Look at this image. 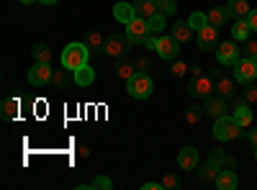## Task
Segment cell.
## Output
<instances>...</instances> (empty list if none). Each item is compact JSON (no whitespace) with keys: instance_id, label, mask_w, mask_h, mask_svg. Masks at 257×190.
<instances>
[{"instance_id":"obj_1","label":"cell","mask_w":257,"mask_h":190,"mask_svg":"<svg viewBox=\"0 0 257 190\" xmlns=\"http://www.w3.org/2000/svg\"><path fill=\"white\" fill-rule=\"evenodd\" d=\"M88 54H90V49L85 47V44H67L64 47V52H62V67H67V70H80V67H85L88 65Z\"/></svg>"},{"instance_id":"obj_2","label":"cell","mask_w":257,"mask_h":190,"mask_svg":"<svg viewBox=\"0 0 257 190\" xmlns=\"http://www.w3.org/2000/svg\"><path fill=\"white\" fill-rule=\"evenodd\" d=\"M239 134H242V126L234 121V116H219L213 121V136L219 141H234L239 139Z\"/></svg>"},{"instance_id":"obj_3","label":"cell","mask_w":257,"mask_h":190,"mask_svg":"<svg viewBox=\"0 0 257 190\" xmlns=\"http://www.w3.org/2000/svg\"><path fill=\"white\" fill-rule=\"evenodd\" d=\"M126 90H128V95H132V98L144 100V98L152 95L155 82H152V77H149L147 72H137L132 80H126Z\"/></svg>"},{"instance_id":"obj_4","label":"cell","mask_w":257,"mask_h":190,"mask_svg":"<svg viewBox=\"0 0 257 190\" xmlns=\"http://www.w3.org/2000/svg\"><path fill=\"white\" fill-rule=\"evenodd\" d=\"M126 36H128L132 44H144L147 36H149V21L142 18V16H137L132 24H126Z\"/></svg>"},{"instance_id":"obj_5","label":"cell","mask_w":257,"mask_h":190,"mask_svg":"<svg viewBox=\"0 0 257 190\" xmlns=\"http://www.w3.org/2000/svg\"><path fill=\"white\" fill-rule=\"evenodd\" d=\"M193 98H211V93L216 90V80H211L208 75L201 77H190V85H188Z\"/></svg>"},{"instance_id":"obj_6","label":"cell","mask_w":257,"mask_h":190,"mask_svg":"<svg viewBox=\"0 0 257 190\" xmlns=\"http://www.w3.org/2000/svg\"><path fill=\"white\" fill-rule=\"evenodd\" d=\"M254 77H257V65L252 59L239 57L237 62H234V80H237V82L247 85V82H254Z\"/></svg>"},{"instance_id":"obj_7","label":"cell","mask_w":257,"mask_h":190,"mask_svg":"<svg viewBox=\"0 0 257 190\" xmlns=\"http://www.w3.org/2000/svg\"><path fill=\"white\" fill-rule=\"evenodd\" d=\"M128 36L123 34V36H118V34H111V36H105V47H103V54H108V57H123L126 52H128Z\"/></svg>"},{"instance_id":"obj_8","label":"cell","mask_w":257,"mask_h":190,"mask_svg":"<svg viewBox=\"0 0 257 190\" xmlns=\"http://www.w3.org/2000/svg\"><path fill=\"white\" fill-rule=\"evenodd\" d=\"M216 47H219V31H216V26H203V29H198V49L201 52H216Z\"/></svg>"},{"instance_id":"obj_9","label":"cell","mask_w":257,"mask_h":190,"mask_svg":"<svg viewBox=\"0 0 257 190\" xmlns=\"http://www.w3.org/2000/svg\"><path fill=\"white\" fill-rule=\"evenodd\" d=\"M162 59H178L180 57V41H175L173 36H157V49H155Z\"/></svg>"},{"instance_id":"obj_10","label":"cell","mask_w":257,"mask_h":190,"mask_svg":"<svg viewBox=\"0 0 257 190\" xmlns=\"http://www.w3.org/2000/svg\"><path fill=\"white\" fill-rule=\"evenodd\" d=\"M52 77H54V70L49 65H44V62H36V65L31 67V72H29V82H31V85H36V88L52 82Z\"/></svg>"},{"instance_id":"obj_11","label":"cell","mask_w":257,"mask_h":190,"mask_svg":"<svg viewBox=\"0 0 257 190\" xmlns=\"http://www.w3.org/2000/svg\"><path fill=\"white\" fill-rule=\"evenodd\" d=\"M216 59H219V65L234 67V62L239 59V47L234 44V41H221V44L216 47Z\"/></svg>"},{"instance_id":"obj_12","label":"cell","mask_w":257,"mask_h":190,"mask_svg":"<svg viewBox=\"0 0 257 190\" xmlns=\"http://www.w3.org/2000/svg\"><path fill=\"white\" fill-rule=\"evenodd\" d=\"M234 121H237L242 129H247V126L252 123V111H249V103L244 98L234 100Z\"/></svg>"},{"instance_id":"obj_13","label":"cell","mask_w":257,"mask_h":190,"mask_svg":"<svg viewBox=\"0 0 257 190\" xmlns=\"http://www.w3.org/2000/svg\"><path fill=\"white\" fill-rule=\"evenodd\" d=\"M178 164L183 170H196L198 167V149L196 146H183L180 154H178Z\"/></svg>"},{"instance_id":"obj_14","label":"cell","mask_w":257,"mask_h":190,"mask_svg":"<svg viewBox=\"0 0 257 190\" xmlns=\"http://www.w3.org/2000/svg\"><path fill=\"white\" fill-rule=\"evenodd\" d=\"M52 82H54V88L57 90H67L70 85H75V72L72 70H54V77H52Z\"/></svg>"},{"instance_id":"obj_15","label":"cell","mask_w":257,"mask_h":190,"mask_svg":"<svg viewBox=\"0 0 257 190\" xmlns=\"http://www.w3.org/2000/svg\"><path fill=\"white\" fill-rule=\"evenodd\" d=\"M134 11H137V16L149 21L155 13H160V3L157 0H134Z\"/></svg>"},{"instance_id":"obj_16","label":"cell","mask_w":257,"mask_h":190,"mask_svg":"<svg viewBox=\"0 0 257 190\" xmlns=\"http://www.w3.org/2000/svg\"><path fill=\"white\" fill-rule=\"evenodd\" d=\"M219 172H221L219 164L206 162V164L201 167V172H198V182H201V185H213V182H216V177H219Z\"/></svg>"},{"instance_id":"obj_17","label":"cell","mask_w":257,"mask_h":190,"mask_svg":"<svg viewBox=\"0 0 257 190\" xmlns=\"http://www.w3.org/2000/svg\"><path fill=\"white\" fill-rule=\"evenodd\" d=\"M113 18L118 21V24H132V21L137 18V11L128 3H116L113 6Z\"/></svg>"},{"instance_id":"obj_18","label":"cell","mask_w":257,"mask_h":190,"mask_svg":"<svg viewBox=\"0 0 257 190\" xmlns=\"http://www.w3.org/2000/svg\"><path fill=\"white\" fill-rule=\"evenodd\" d=\"M193 31H196V29H193L188 21H178V24L173 26V34H170V36H173L175 41H180V44H185V41L193 39Z\"/></svg>"},{"instance_id":"obj_19","label":"cell","mask_w":257,"mask_h":190,"mask_svg":"<svg viewBox=\"0 0 257 190\" xmlns=\"http://www.w3.org/2000/svg\"><path fill=\"white\" fill-rule=\"evenodd\" d=\"M206 16H208V24H211V26H216V29H221V26L226 24V18H231L226 6H216V8H211Z\"/></svg>"},{"instance_id":"obj_20","label":"cell","mask_w":257,"mask_h":190,"mask_svg":"<svg viewBox=\"0 0 257 190\" xmlns=\"http://www.w3.org/2000/svg\"><path fill=\"white\" fill-rule=\"evenodd\" d=\"M203 108H206V113L208 116H213V118H219V116H224V111H226V103H224V98L221 95H216V98H206V105H203Z\"/></svg>"},{"instance_id":"obj_21","label":"cell","mask_w":257,"mask_h":190,"mask_svg":"<svg viewBox=\"0 0 257 190\" xmlns=\"http://www.w3.org/2000/svg\"><path fill=\"white\" fill-rule=\"evenodd\" d=\"M229 16L234 18V21H239V18H247L249 16V3H247V0H229Z\"/></svg>"},{"instance_id":"obj_22","label":"cell","mask_w":257,"mask_h":190,"mask_svg":"<svg viewBox=\"0 0 257 190\" xmlns=\"http://www.w3.org/2000/svg\"><path fill=\"white\" fill-rule=\"evenodd\" d=\"M213 185H216L219 190H234V187L239 185V180H237V175H234L231 170H221V172H219V177H216V182H213Z\"/></svg>"},{"instance_id":"obj_23","label":"cell","mask_w":257,"mask_h":190,"mask_svg":"<svg viewBox=\"0 0 257 190\" xmlns=\"http://www.w3.org/2000/svg\"><path fill=\"white\" fill-rule=\"evenodd\" d=\"M82 44L85 47H88L90 52H103V47H105V39L100 36V31H88V34H85V41H82Z\"/></svg>"},{"instance_id":"obj_24","label":"cell","mask_w":257,"mask_h":190,"mask_svg":"<svg viewBox=\"0 0 257 190\" xmlns=\"http://www.w3.org/2000/svg\"><path fill=\"white\" fill-rule=\"evenodd\" d=\"M249 21L247 18H239V21H234V29H231V36L234 41H247L249 39Z\"/></svg>"},{"instance_id":"obj_25","label":"cell","mask_w":257,"mask_h":190,"mask_svg":"<svg viewBox=\"0 0 257 190\" xmlns=\"http://www.w3.org/2000/svg\"><path fill=\"white\" fill-rule=\"evenodd\" d=\"M0 108H3V118L6 121H13L18 116V111H21V103H18V98H6Z\"/></svg>"},{"instance_id":"obj_26","label":"cell","mask_w":257,"mask_h":190,"mask_svg":"<svg viewBox=\"0 0 257 190\" xmlns=\"http://www.w3.org/2000/svg\"><path fill=\"white\" fill-rule=\"evenodd\" d=\"M93 80H95V72H93L88 65L80 67V70H75V82H77V85L88 88V85H93Z\"/></svg>"},{"instance_id":"obj_27","label":"cell","mask_w":257,"mask_h":190,"mask_svg":"<svg viewBox=\"0 0 257 190\" xmlns=\"http://www.w3.org/2000/svg\"><path fill=\"white\" fill-rule=\"evenodd\" d=\"M116 75H118L121 80H132V77L137 75L134 62H128V59H121V62H116Z\"/></svg>"},{"instance_id":"obj_28","label":"cell","mask_w":257,"mask_h":190,"mask_svg":"<svg viewBox=\"0 0 257 190\" xmlns=\"http://www.w3.org/2000/svg\"><path fill=\"white\" fill-rule=\"evenodd\" d=\"M31 54H34V59H36V62H44V65H49V62H52V49L44 44V41H39V44H34Z\"/></svg>"},{"instance_id":"obj_29","label":"cell","mask_w":257,"mask_h":190,"mask_svg":"<svg viewBox=\"0 0 257 190\" xmlns=\"http://www.w3.org/2000/svg\"><path fill=\"white\" fill-rule=\"evenodd\" d=\"M203 113H206V108H201V105H188V108H185V121L190 126H198L201 118H203Z\"/></svg>"},{"instance_id":"obj_30","label":"cell","mask_w":257,"mask_h":190,"mask_svg":"<svg viewBox=\"0 0 257 190\" xmlns=\"http://www.w3.org/2000/svg\"><path fill=\"white\" fill-rule=\"evenodd\" d=\"M239 57H244V59H252L254 65H257V41H252V39L242 41V47H239Z\"/></svg>"},{"instance_id":"obj_31","label":"cell","mask_w":257,"mask_h":190,"mask_svg":"<svg viewBox=\"0 0 257 190\" xmlns=\"http://www.w3.org/2000/svg\"><path fill=\"white\" fill-rule=\"evenodd\" d=\"M234 82H237V80H229V77L216 80V90H219L221 98H231L234 95Z\"/></svg>"},{"instance_id":"obj_32","label":"cell","mask_w":257,"mask_h":190,"mask_svg":"<svg viewBox=\"0 0 257 190\" xmlns=\"http://www.w3.org/2000/svg\"><path fill=\"white\" fill-rule=\"evenodd\" d=\"M165 18H167V16H162V13H155L152 18H149V34H152V36H160L162 29H165Z\"/></svg>"},{"instance_id":"obj_33","label":"cell","mask_w":257,"mask_h":190,"mask_svg":"<svg viewBox=\"0 0 257 190\" xmlns=\"http://www.w3.org/2000/svg\"><path fill=\"white\" fill-rule=\"evenodd\" d=\"M188 24L193 26V29H203V26H208V16L206 13H201V11H196V13H190V18H188Z\"/></svg>"},{"instance_id":"obj_34","label":"cell","mask_w":257,"mask_h":190,"mask_svg":"<svg viewBox=\"0 0 257 190\" xmlns=\"http://www.w3.org/2000/svg\"><path fill=\"white\" fill-rule=\"evenodd\" d=\"M183 182H180V175L178 172H167L165 177H162V187L165 190H178Z\"/></svg>"},{"instance_id":"obj_35","label":"cell","mask_w":257,"mask_h":190,"mask_svg":"<svg viewBox=\"0 0 257 190\" xmlns=\"http://www.w3.org/2000/svg\"><path fill=\"white\" fill-rule=\"evenodd\" d=\"M242 98H244L249 105H254V103H257V85H254V82H247V88L242 90Z\"/></svg>"},{"instance_id":"obj_36","label":"cell","mask_w":257,"mask_h":190,"mask_svg":"<svg viewBox=\"0 0 257 190\" xmlns=\"http://www.w3.org/2000/svg\"><path fill=\"white\" fill-rule=\"evenodd\" d=\"M157 3H160V13H162V16H173V13L178 11L175 0H157Z\"/></svg>"},{"instance_id":"obj_37","label":"cell","mask_w":257,"mask_h":190,"mask_svg":"<svg viewBox=\"0 0 257 190\" xmlns=\"http://www.w3.org/2000/svg\"><path fill=\"white\" fill-rule=\"evenodd\" d=\"M170 72H173V77H183L185 72H190V67L185 65V62L180 59V62H175V65L173 67H170Z\"/></svg>"},{"instance_id":"obj_38","label":"cell","mask_w":257,"mask_h":190,"mask_svg":"<svg viewBox=\"0 0 257 190\" xmlns=\"http://www.w3.org/2000/svg\"><path fill=\"white\" fill-rule=\"evenodd\" d=\"M88 187H100V190H111V187H113V182H111L108 177H95V180H93V182H90Z\"/></svg>"},{"instance_id":"obj_39","label":"cell","mask_w":257,"mask_h":190,"mask_svg":"<svg viewBox=\"0 0 257 190\" xmlns=\"http://www.w3.org/2000/svg\"><path fill=\"white\" fill-rule=\"evenodd\" d=\"M134 67H137V72H147L149 67H152V62H149V57H137Z\"/></svg>"},{"instance_id":"obj_40","label":"cell","mask_w":257,"mask_h":190,"mask_svg":"<svg viewBox=\"0 0 257 190\" xmlns=\"http://www.w3.org/2000/svg\"><path fill=\"white\" fill-rule=\"evenodd\" d=\"M224 159H226V154H224L221 149H213V152L208 154V162H213V164H219V167H224Z\"/></svg>"},{"instance_id":"obj_41","label":"cell","mask_w":257,"mask_h":190,"mask_svg":"<svg viewBox=\"0 0 257 190\" xmlns=\"http://www.w3.org/2000/svg\"><path fill=\"white\" fill-rule=\"evenodd\" d=\"M208 77H211V80H221V65L208 67Z\"/></svg>"},{"instance_id":"obj_42","label":"cell","mask_w":257,"mask_h":190,"mask_svg":"<svg viewBox=\"0 0 257 190\" xmlns=\"http://www.w3.org/2000/svg\"><path fill=\"white\" fill-rule=\"evenodd\" d=\"M247 21H249V29H252V31H257V8H252V11H249Z\"/></svg>"},{"instance_id":"obj_43","label":"cell","mask_w":257,"mask_h":190,"mask_svg":"<svg viewBox=\"0 0 257 190\" xmlns=\"http://www.w3.org/2000/svg\"><path fill=\"white\" fill-rule=\"evenodd\" d=\"M247 141L254 146V149H257V129H252V131H247Z\"/></svg>"},{"instance_id":"obj_44","label":"cell","mask_w":257,"mask_h":190,"mask_svg":"<svg viewBox=\"0 0 257 190\" xmlns=\"http://www.w3.org/2000/svg\"><path fill=\"white\" fill-rule=\"evenodd\" d=\"M203 70H206V67H201V65H193V67H190V77H201V75H203Z\"/></svg>"},{"instance_id":"obj_45","label":"cell","mask_w":257,"mask_h":190,"mask_svg":"<svg viewBox=\"0 0 257 190\" xmlns=\"http://www.w3.org/2000/svg\"><path fill=\"white\" fill-rule=\"evenodd\" d=\"M77 154H80V157H90V146H88V144H82L80 149H77Z\"/></svg>"},{"instance_id":"obj_46","label":"cell","mask_w":257,"mask_h":190,"mask_svg":"<svg viewBox=\"0 0 257 190\" xmlns=\"http://www.w3.org/2000/svg\"><path fill=\"white\" fill-rule=\"evenodd\" d=\"M142 187H144V190H160V187H162V182H144Z\"/></svg>"},{"instance_id":"obj_47","label":"cell","mask_w":257,"mask_h":190,"mask_svg":"<svg viewBox=\"0 0 257 190\" xmlns=\"http://www.w3.org/2000/svg\"><path fill=\"white\" fill-rule=\"evenodd\" d=\"M234 164H237V162H234L231 157H226V159H224V170H234Z\"/></svg>"},{"instance_id":"obj_48","label":"cell","mask_w":257,"mask_h":190,"mask_svg":"<svg viewBox=\"0 0 257 190\" xmlns=\"http://www.w3.org/2000/svg\"><path fill=\"white\" fill-rule=\"evenodd\" d=\"M39 3H44V6H54L57 0H39Z\"/></svg>"},{"instance_id":"obj_49","label":"cell","mask_w":257,"mask_h":190,"mask_svg":"<svg viewBox=\"0 0 257 190\" xmlns=\"http://www.w3.org/2000/svg\"><path fill=\"white\" fill-rule=\"evenodd\" d=\"M21 3H24V6H31V3H36V0H21Z\"/></svg>"},{"instance_id":"obj_50","label":"cell","mask_w":257,"mask_h":190,"mask_svg":"<svg viewBox=\"0 0 257 190\" xmlns=\"http://www.w3.org/2000/svg\"><path fill=\"white\" fill-rule=\"evenodd\" d=\"M254 159H257V149H254Z\"/></svg>"}]
</instances>
